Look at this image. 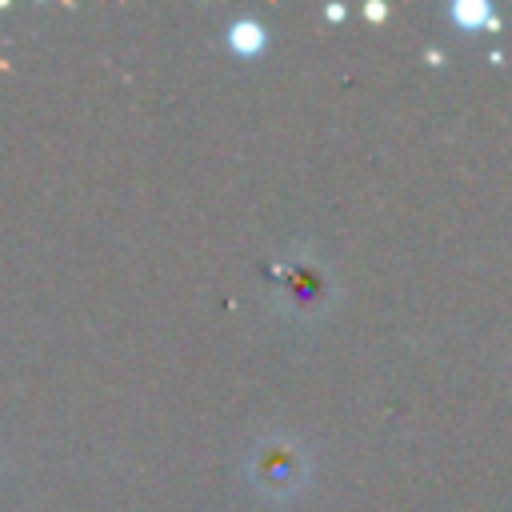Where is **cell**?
I'll use <instances>...</instances> for the list:
<instances>
[{
  "instance_id": "obj_1",
  "label": "cell",
  "mask_w": 512,
  "mask_h": 512,
  "mask_svg": "<svg viewBox=\"0 0 512 512\" xmlns=\"http://www.w3.org/2000/svg\"><path fill=\"white\" fill-rule=\"evenodd\" d=\"M284 456H292V452L280 448V444H276V448H272V444L256 448V460H252V468H256V484H264V488H268V484H280V488H284V484L292 480V468L284 464Z\"/></svg>"
},
{
  "instance_id": "obj_2",
  "label": "cell",
  "mask_w": 512,
  "mask_h": 512,
  "mask_svg": "<svg viewBox=\"0 0 512 512\" xmlns=\"http://www.w3.org/2000/svg\"><path fill=\"white\" fill-rule=\"evenodd\" d=\"M224 36H228V44L236 52H256L264 44V24L260 20H232Z\"/></svg>"
}]
</instances>
